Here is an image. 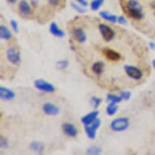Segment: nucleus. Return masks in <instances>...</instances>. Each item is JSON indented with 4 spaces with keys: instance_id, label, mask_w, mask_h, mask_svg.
Here are the masks:
<instances>
[{
    "instance_id": "nucleus-1",
    "label": "nucleus",
    "mask_w": 155,
    "mask_h": 155,
    "mask_svg": "<svg viewBox=\"0 0 155 155\" xmlns=\"http://www.w3.org/2000/svg\"><path fill=\"white\" fill-rule=\"evenodd\" d=\"M126 12L134 20L139 21L143 18L142 6L137 0H129L127 2Z\"/></svg>"
},
{
    "instance_id": "nucleus-2",
    "label": "nucleus",
    "mask_w": 155,
    "mask_h": 155,
    "mask_svg": "<svg viewBox=\"0 0 155 155\" xmlns=\"http://www.w3.org/2000/svg\"><path fill=\"white\" fill-rule=\"evenodd\" d=\"M129 127V120L126 117H120L114 119L110 123V128L117 132H124Z\"/></svg>"
},
{
    "instance_id": "nucleus-3",
    "label": "nucleus",
    "mask_w": 155,
    "mask_h": 155,
    "mask_svg": "<svg viewBox=\"0 0 155 155\" xmlns=\"http://www.w3.org/2000/svg\"><path fill=\"white\" fill-rule=\"evenodd\" d=\"M34 86L37 89L45 93H53L55 90V87L53 84L42 79L36 80L34 81Z\"/></svg>"
},
{
    "instance_id": "nucleus-4",
    "label": "nucleus",
    "mask_w": 155,
    "mask_h": 155,
    "mask_svg": "<svg viewBox=\"0 0 155 155\" xmlns=\"http://www.w3.org/2000/svg\"><path fill=\"white\" fill-rule=\"evenodd\" d=\"M98 28H99L100 33L105 41H110L114 39L115 33L110 26L107 25L105 24H100Z\"/></svg>"
},
{
    "instance_id": "nucleus-5",
    "label": "nucleus",
    "mask_w": 155,
    "mask_h": 155,
    "mask_svg": "<svg viewBox=\"0 0 155 155\" xmlns=\"http://www.w3.org/2000/svg\"><path fill=\"white\" fill-rule=\"evenodd\" d=\"M7 59L12 64L17 65L21 63V53L14 47H10L7 50L6 52Z\"/></svg>"
},
{
    "instance_id": "nucleus-6",
    "label": "nucleus",
    "mask_w": 155,
    "mask_h": 155,
    "mask_svg": "<svg viewBox=\"0 0 155 155\" xmlns=\"http://www.w3.org/2000/svg\"><path fill=\"white\" fill-rule=\"evenodd\" d=\"M124 68L126 74L130 78L136 81H139L142 78V71L140 68H138L137 67L132 66V65H125Z\"/></svg>"
},
{
    "instance_id": "nucleus-7",
    "label": "nucleus",
    "mask_w": 155,
    "mask_h": 155,
    "mask_svg": "<svg viewBox=\"0 0 155 155\" xmlns=\"http://www.w3.org/2000/svg\"><path fill=\"white\" fill-rule=\"evenodd\" d=\"M100 125H101V120L99 119H97L94 123H92L91 124L84 126V131H85L87 137L89 139H91V140L95 139L97 130L100 127Z\"/></svg>"
},
{
    "instance_id": "nucleus-8",
    "label": "nucleus",
    "mask_w": 155,
    "mask_h": 155,
    "mask_svg": "<svg viewBox=\"0 0 155 155\" xmlns=\"http://www.w3.org/2000/svg\"><path fill=\"white\" fill-rule=\"evenodd\" d=\"M102 53L105 55V57L107 59H109L110 61L117 62L121 59V55L120 53H118L117 51H114L112 49L104 48L102 49Z\"/></svg>"
},
{
    "instance_id": "nucleus-9",
    "label": "nucleus",
    "mask_w": 155,
    "mask_h": 155,
    "mask_svg": "<svg viewBox=\"0 0 155 155\" xmlns=\"http://www.w3.org/2000/svg\"><path fill=\"white\" fill-rule=\"evenodd\" d=\"M72 36L74 39L76 41H78L80 43H84L87 40V35L82 28H75L72 29Z\"/></svg>"
},
{
    "instance_id": "nucleus-10",
    "label": "nucleus",
    "mask_w": 155,
    "mask_h": 155,
    "mask_svg": "<svg viewBox=\"0 0 155 155\" xmlns=\"http://www.w3.org/2000/svg\"><path fill=\"white\" fill-rule=\"evenodd\" d=\"M63 131H64V134L67 135L68 137H75L78 134V131L77 128L75 127V125L70 123H65L62 126Z\"/></svg>"
},
{
    "instance_id": "nucleus-11",
    "label": "nucleus",
    "mask_w": 155,
    "mask_h": 155,
    "mask_svg": "<svg viewBox=\"0 0 155 155\" xmlns=\"http://www.w3.org/2000/svg\"><path fill=\"white\" fill-rule=\"evenodd\" d=\"M42 110L45 114L47 115H57L59 113V108L56 105L51 103V102H46L42 106Z\"/></svg>"
},
{
    "instance_id": "nucleus-12",
    "label": "nucleus",
    "mask_w": 155,
    "mask_h": 155,
    "mask_svg": "<svg viewBox=\"0 0 155 155\" xmlns=\"http://www.w3.org/2000/svg\"><path fill=\"white\" fill-rule=\"evenodd\" d=\"M15 92L6 87H0V97L2 100L10 101L15 98Z\"/></svg>"
},
{
    "instance_id": "nucleus-13",
    "label": "nucleus",
    "mask_w": 155,
    "mask_h": 155,
    "mask_svg": "<svg viewBox=\"0 0 155 155\" xmlns=\"http://www.w3.org/2000/svg\"><path fill=\"white\" fill-rule=\"evenodd\" d=\"M98 114H99V111H97V110L90 112L81 118V123L84 126L91 124L92 123H94L97 119Z\"/></svg>"
},
{
    "instance_id": "nucleus-14",
    "label": "nucleus",
    "mask_w": 155,
    "mask_h": 155,
    "mask_svg": "<svg viewBox=\"0 0 155 155\" xmlns=\"http://www.w3.org/2000/svg\"><path fill=\"white\" fill-rule=\"evenodd\" d=\"M49 30H50L51 34L56 37V38H64V36H65V33L62 30L61 28H59V27L55 22H52L50 25Z\"/></svg>"
},
{
    "instance_id": "nucleus-15",
    "label": "nucleus",
    "mask_w": 155,
    "mask_h": 155,
    "mask_svg": "<svg viewBox=\"0 0 155 155\" xmlns=\"http://www.w3.org/2000/svg\"><path fill=\"white\" fill-rule=\"evenodd\" d=\"M19 11L21 14L25 15H28L31 13V7L25 0H22L19 3Z\"/></svg>"
},
{
    "instance_id": "nucleus-16",
    "label": "nucleus",
    "mask_w": 155,
    "mask_h": 155,
    "mask_svg": "<svg viewBox=\"0 0 155 155\" xmlns=\"http://www.w3.org/2000/svg\"><path fill=\"white\" fill-rule=\"evenodd\" d=\"M12 38V34L10 29L5 25H0V38L3 40H10Z\"/></svg>"
},
{
    "instance_id": "nucleus-17",
    "label": "nucleus",
    "mask_w": 155,
    "mask_h": 155,
    "mask_svg": "<svg viewBox=\"0 0 155 155\" xmlns=\"http://www.w3.org/2000/svg\"><path fill=\"white\" fill-rule=\"evenodd\" d=\"M105 64L102 61H97L96 63H94L92 66V71L93 72L96 74V75H102V72H103V70H104Z\"/></svg>"
},
{
    "instance_id": "nucleus-18",
    "label": "nucleus",
    "mask_w": 155,
    "mask_h": 155,
    "mask_svg": "<svg viewBox=\"0 0 155 155\" xmlns=\"http://www.w3.org/2000/svg\"><path fill=\"white\" fill-rule=\"evenodd\" d=\"M99 15L102 19H104L105 21H109V22H111V23H116V22H118L117 16L114 15H112V14L107 12H105V11L101 12Z\"/></svg>"
},
{
    "instance_id": "nucleus-19",
    "label": "nucleus",
    "mask_w": 155,
    "mask_h": 155,
    "mask_svg": "<svg viewBox=\"0 0 155 155\" xmlns=\"http://www.w3.org/2000/svg\"><path fill=\"white\" fill-rule=\"evenodd\" d=\"M30 148L34 152L41 153L44 150V145L38 141H33L30 143Z\"/></svg>"
},
{
    "instance_id": "nucleus-20",
    "label": "nucleus",
    "mask_w": 155,
    "mask_h": 155,
    "mask_svg": "<svg viewBox=\"0 0 155 155\" xmlns=\"http://www.w3.org/2000/svg\"><path fill=\"white\" fill-rule=\"evenodd\" d=\"M117 103H114V102H110L108 106L107 107V114L108 115H114L116 112H117L119 107H118V105H116Z\"/></svg>"
},
{
    "instance_id": "nucleus-21",
    "label": "nucleus",
    "mask_w": 155,
    "mask_h": 155,
    "mask_svg": "<svg viewBox=\"0 0 155 155\" xmlns=\"http://www.w3.org/2000/svg\"><path fill=\"white\" fill-rule=\"evenodd\" d=\"M87 154L90 155H98L102 153V149L98 146H91L87 150Z\"/></svg>"
},
{
    "instance_id": "nucleus-22",
    "label": "nucleus",
    "mask_w": 155,
    "mask_h": 155,
    "mask_svg": "<svg viewBox=\"0 0 155 155\" xmlns=\"http://www.w3.org/2000/svg\"><path fill=\"white\" fill-rule=\"evenodd\" d=\"M69 64L68 60H67V59H63V60H59L56 63V68L59 71H62V70H64L65 68H68Z\"/></svg>"
},
{
    "instance_id": "nucleus-23",
    "label": "nucleus",
    "mask_w": 155,
    "mask_h": 155,
    "mask_svg": "<svg viewBox=\"0 0 155 155\" xmlns=\"http://www.w3.org/2000/svg\"><path fill=\"white\" fill-rule=\"evenodd\" d=\"M107 98L108 101H110V102H114V103H119L122 101L121 96H117L112 94H108L107 96Z\"/></svg>"
},
{
    "instance_id": "nucleus-24",
    "label": "nucleus",
    "mask_w": 155,
    "mask_h": 155,
    "mask_svg": "<svg viewBox=\"0 0 155 155\" xmlns=\"http://www.w3.org/2000/svg\"><path fill=\"white\" fill-rule=\"evenodd\" d=\"M102 3H103V0H94V1H92L91 4H90L91 10L96 12L99 9Z\"/></svg>"
},
{
    "instance_id": "nucleus-25",
    "label": "nucleus",
    "mask_w": 155,
    "mask_h": 155,
    "mask_svg": "<svg viewBox=\"0 0 155 155\" xmlns=\"http://www.w3.org/2000/svg\"><path fill=\"white\" fill-rule=\"evenodd\" d=\"M90 102L94 108H97L102 102V100L99 97H92L91 99H90Z\"/></svg>"
},
{
    "instance_id": "nucleus-26",
    "label": "nucleus",
    "mask_w": 155,
    "mask_h": 155,
    "mask_svg": "<svg viewBox=\"0 0 155 155\" xmlns=\"http://www.w3.org/2000/svg\"><path fill=\"white\" fill-rule=\"evenodd\" d=\"M71 8H73L74 10L76 11L78 13H81V14H82V13H84L85 12H86V10L84 9V7H81V6L79 5H76V3H71Z\"/></svg>"
},
{
    "instance_id": "nucleus-27",
    "label": "nucleus",
    "mask_w": 155,
    "mask_h": 155,
    "mask_svg": "<svg viewBox=\"0 0 155 155\" xmlns=\"http://www.w3.org/2000/svg\"><path fill=\"white\" fill-rule=\"evenodd\" d=\"M0 146L2 149H7L9 146V144H8V139H6L5 137H3V136H1L0 137Z\"/></svg>"
},
{
    "instance_id": "nucleus-28",
    "label": "nucleus",
    "mask_w": 155,
    "mask_h": 155,
    "mask_svg": "<svg viewBox=\"0 0 155 155\" xmlns=\"http://www.w3.org/2000/svg\"><path fill=\"white\" fill-rule=\"evenodd\" d=\"M120 96H121L123 100H126V101H127V100L130 99V97L132 96V94H131V92L130 91H123L121 92Z\"/></svg>"
},
{
    "instance_id": "nucleus-29",
    "label": "nucleus",
    "mask_w": 155,
    "mask_h": 155,
    "mask_svg": "<svg viewBox=\"0 0 155 155\" xmlns=\"http://www.w3.org/2000/svg\"><path fill=\"white\" fill-rule=\"evenodd\" d=\"M10 25H11V27L13 29V31L15 32V33H18L19 32V25L18 23L16 22V21L15 20H12L10 21Z\"/></svg>"
},
{
    "instance_id": "nucleus-30",
    "label": "nucleus",
    "mask_w": 155,
    "mask_h": 155,
    "mask_svg": "<svg viewBox=\"0 0 155 155\" xmlns=\"http://www.w3.org/2000/svg\"><path fill=\"white\" fill-rule=\"evenodd\" d=\"M118 23L124 25H126V24H127V20H126V18H125L124 16L121 15V16H119V17H118Z\"/></svg>"
},
{
    "instance_id": "nucleus-31",
    "label": "nucleus",
    "mask_w": 155,
    "mask_h": 155,
    "mask_svg": "<svg viewBox=\"0 0 155 155\" xmlns=\"http://www.w3.org/2000/svg\"><path fill=\"white\" fill-rule=\"evenodd\" d=\"M48 2L51 3L52 6H58L59 4V0H48Z\"/></svg>"
},
{
    "instance_id": "nucleus-32",
    "label": "nucleus",
    "mask_w": 155,
    "mask_h": 155,
    "mask_svg": "<svg viewBox=\"0 0 155 155\" xmlns=\"http://www.w3.org/2000/svg\"><path fill=\"white\" fill-rule=\"evenodd\" d=\"M76 2H78L83 7H87L88 6V3H87L86 0H76Z\"/></svg>"
},
{
    "instance_id": "nucleus-33",
    "label": "nucleus",
    "mask_w": 155,
    "mask_h": 155,
    "mask_svg": "<svg viewBox=\"0 0 155 155\" xmlns=\"http://www.w3.org/2000/svg\"><path fill=\"white\" fill-rule=\"evenodd\" d=\"M149 46H150V49H152V50H155V42H153V41H151V42H150V44H149Z\"/></svg>"
},
{
    "instance_id": "nucleus-34",
    "label": "nucleus",
    "mask_w": 155,
    "mask_h": 155,
    "mask_svg": "<svg viewBox=\"0 0 155 155\" xmlns=\"http://www.w3.org/2000/svg\"><path fill=\"white\" fill-rule=\"evenodd\" d=\"M17 0H8V2L9 3H15Z\"/></svg>"
},
{
    "instance_id": "nucleus-35",
    "label": "nucleus",
    "mask_w": 155,
    "mask_h": 155,
    "mask_svg": "<svg viewBox=\"0 0 155 155\" xmlns=\"http://www.w3.org/2000/svg\"><path fill=\"white\" fill-rule=\"evenodd\" d=\"M32 2H33V5H37V4H38V0H33V1H32Z\"/></svg>"
},
{
    "instance_id": "nucleus-36",
    "label": "nucleus",
    "mask_w": 155,
    "mask_h": 155,
    "mask_svg": "<svg viewBox=\"0 0 155 155\" xmlns=\"http://www.w3.org/2000/svg\"><path fill=\"white\" fill-rule=\"evenodd\" d=\"M152 64H153V68L155 69V59H153V60Z\"/></svg>"
}]
</instances>
